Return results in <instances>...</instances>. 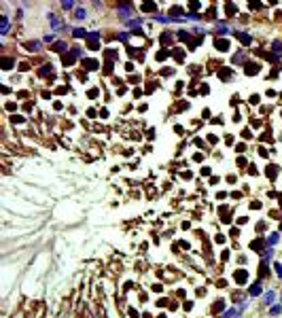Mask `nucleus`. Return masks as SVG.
Instances as JSON below:
<instances>
[{
	"label": "nucleus",
	"instance_id": "473e14b6",
	"mask_svg": "<svg viewBox=\"0 0 282 318\" xmlns=\"http://www.w3.org/2000/svg\"><path fill=\"white\" fill-rule=\"evenodd\" d=\"M104 72H106V74H110V72H112V64H106V68H104Z\"/></svg>",
	"mask_w": 282,
	"mask_h": 318
},
{
	"label": "nucleus",
	"instance_id": "c9c22d12",
	"mask_svg": "<svg viewBox=\"0 0 282 318\" xmlns=\"http://www.w3.org/2000/svg\"><path fill=\"white\" fill-rule=\"evenodd\" d=\"M89 98H98V89H91L89 91Z\"/></svg>",
	"mask_w": 282,
	"mask_h": 318
},
{
	"label": "nucleus",
	"instance_id": "cd10ccee",
	"mask_svg": "<svg viewBox=\"0 0 282 318\" xmlns=\"http://www.w3.org/2000/svg\"><path fill=\"white\" fill-rule=\"evenodd\" d=\"M236 314H240V312H236V310H229V312H227V314H225L223 318H231V316H236Z\"/></svg>",
	"mask_w": 282,
	"mask_h": 318
},
{
	"label": "nucleus",
	"instance_id": "bb28decb",
	"mask_svg": "<svg viewBox=\"0 0 282 318\" xmlns=\"http://www.w3.org/2000/svg\"><path fill=\"white\" fill-rule=\"evenodd\" d=\"M242 60H244V55H242V53H236V55H234V64L242 62Z\"/></svg>",
	"mask_w": 282,
	"mask_h": 318
},
{
	"label": "nucleus",
	"instance_id": "aec40b11",
	"mask_svg": "<svg viewBox=\"0 0 282 318\" xmlns=\"http://www.w3.org/2000/svg\"><path fill=\"white\" fill-rule=\"evenodd\" d=\"M0 32H2V34H7V32H9V19L4 17V15H2V30H0Z\"/></svg>",
	"mask_w": 282,
	"mask_h": 318
},
{
	"label": "nucleus",
	"instance_id": "e433bc0d",
	"mask_svg": "<svg viewBox=\"0 0 282 318\" xmlns=\"http://www.w3.org/2000/svg\"><path fill=\"white\" fill-rule=\"evenodd\" d=\"M250 104H259V95H252V98H250Z\"/></svg>",
	"mask_w": 282,
	"mask_h": 318
},
{
	"label": "nucleus",
	"instance_id": "dca6fc26",
	"mask_svg": "<svg viewBox=\"0 0 282 318\" xmlns=\"http://www.w3.org/2000/svg\"><path fill=\"white\" fill-rule=\"evenodd\" d=\"M74 17H77V19H85V17H87L85 9H77V11H74Z\"/></svg>",
	"mask_w": 282,
	"mask_h": 318
},
{
	"label": "nucleus",
	"instance_id": "412c9836",
	"mask_svg": "<svg viewBox=\"0 0 282 318\" xmlns=\"http://www.w3.org/2000/svg\"><path fill=\"white\" fill-rule=\"evenodd\" d=\"M250 246H252V248H257V252H263V242H259V240H257V242H252Z\"/></svg>",
	"mask_w": 282,
	"mask_h": 318
},
{
	"label": "nucleus",
	"instance_id": "4c0bfd02",
	"mask_svg": "<svg viewBox=\"0 0 282 318\" xmlns=\"http://www.w3.org/2000/svg\"><path fill=\"white\" fill-rule=\"evenodd\" d=\"M280 229H282V223H280Z\"/></svg>",
	"mask_w": 282,
	"mask_h": 318
},
{
	"label": "nucleus",
	"instance_id": "a878e982",
	"mask_svg": "<svg viewBox=\"0 0 282 318\" xmlns=\"http://www.w3.org/2000/svg\"><path fill=\"white\" fill-rule=\"evenodd\" d=\"M166 55H168V49H164V51H159V55H157V60H166Z\"/></svg>",
	"mask_w": 282,
	"mask_h": 318
},
{
	"label": "nucleus",
	"instance_id": "c85d7f7f",
	"mask_svg": "<svg viewBox=\"0 0 282 318\" xmlns=\"http://www.w3.org/2000/svg\"><path fill=\"white\" fill-rule=\"evenodd\" d=\"M276 274L282 278V263H276Z\"/></svg>",
	"mask_w": 282,
	"mask_h": 318
},
{
	"label": "nucleus",
	"instance_id": "f704fd0d",
	"mask_svg": "<svg viewBox=\"0 0 282 318\" xmlns=\"http://www.w3.org/2000/svg\"><path fill=\"white\" fill-rule=\"evenodd\" d=\"M172 13H174V15H180L182 9H180V7H174V9H172Z\"/></svg>",
	"mask_w": 282,
	"mask_h": 318
},
{
	"label": "nucleus",
	"instance_id": "ddd939ff",
	"mask_svg": "<svg viewBox=\"0 0 282 318\" xmlns=\"http://www.w3.org/2000/svg\"><path fill=\"white\" fill-rule=\"evenodd\" d=\"M72 34L77 36V38H83V36H85V38H87V32H85L83 28H74V32H72Z\"/></svg>",
	"mask_w": 282,
	"mask_h": 318
},
{
	"label": "nucleus",
	"instance_id": "f257e3e1",
	"mask_svg": "<svg viewBox=\"0 0 282 318\" xmlns=\"http://www.w3.org/2000/svg\"><path fill=\"white\" fill-rule=\"evenodd\" d=\"M77 55H81V49H74L72 53H64V55H62V64H64V66H72V62L77 60Z\"/></svg>",
	"mask_w": 282,
	"mask_h": 318
},
{
	"label": "nucleus",
	"instance_id": "2eb2a0df",
	"mask_svg": "<svg viewBox=\"0 0 282 318\" xmlns=\"http://www.w3.org/2000/svg\"><path fill=\"white\" fill-rule=\"evenodd\" d=\"M64 49H66V42H62V40H59V42H55V45H53V51H57V53H62Z\"/></svg>",
	"mask_w": 282,
	"mask_h": 318
},
{
	"label": "nucleus",
	"instance_id": "423d86ee",
	"mask_svg": "<svg viewBox=\"0 0 282 318\" xmlns=\"http://www.w3.org/2000/svg\"><path fill=\"white\" fill-rule=\"evenodd\" d=\"M119 13H121L123 19H127L129 15H132V7H127V4H121V7H119Z\"/></svg>",
	"mask_w": 282,
	"mask_h": 318
},
{
	"label": "nucleus",
	"instance_id": "393cba45",
	"mask_svg": "<svg viewBox=\"0 0 282 318\" xmlns=\"http://www.w3.org/2000/svg\"><path fill=\"white\" fill-rule=\"evenodd\" d=\"M216 30H219V34H227V32H229V28H227L225 24H223V26H219V28H216Z\"/></svg>",
	"mask_w": 282,
	"mask_h": 318
},
{
	"label": "nucleus",
	"instance_id": "20e7f679",
	"mask_svg": "<svg viewBox=\"0 0 282 318\" xmlns=\"http://www.w3.org/2000/svg\"><path fill=\"white\" fill-rule=\"evenodd\" d=\"M246 280H248V272H246V269H238V272H236V282L238 284H244Z\"/></svg>",
	"mask_w": 282,
	"mask_h": 318
},
{
	"label": "nucleus",
	"instance_id": "1a4fd4ad",
	"mask_svg": "<svg viewBox=\"0 0 282 318\" xmlns=\"http://www.w3.org/2000/svg\"><path fill=\"white\" fill-rule=\"evenodd\" d=\"M265 305H272V303H276V293L274 290H269V293H265V301H263Z\"/></svg>",
	"mask_w": 282,
	"mask_h": 318
},
{
	"label": "nucleus",
	"instance_id": "7c9ffc66",
	"mask_svg": "<svg viewBox=\"0 0 282 318\" xmlns=\"http://www.w3.org/2000/svg\"><path fill=\"white\" fill-rule=\"evenodd\" d=\"M144 11H155V4H142Z\"/></svg>",
	"mask_w": 282,
	"mask_h": 318
},
{
	"label": "nucleus",
	"instance_id": "7ed1b4c3",
	"mask_svg": "<svg viewBox=\"0 0 282 318\" xmlns=\"http://www.w3.org/2000/svg\"><path fill=\"white\" fill-rule=\"evenodd\" d=\"M259 70H261V64H257V62H250V64H246V68H244V72L248 74V77H252V74H257Z\"/></svg>",
	"mask_w": 282,
	"mask_h": 318
},
{
	"label": "nucleus",
	"instance_id": "9d476101",
	"mask_svg": "<svg viewBox=\"0 0 282 318\" xmlns=\"http://www.w3.org/2000/svg\"><path fill=\"white\" fill-rule=\"evenodd\" d=\"M238 38H240V42H242L244 47L250 45V36H248V34H242V32H238Z\"/></svg>",
	"mask_w": 282,
	"mask_h": 318
},
{
	"label": "nucleus",
	"instance_id": "2f4dec72",
	"mask_svg": "<svg viewBox=\"0 0 282 318\" xmlns=\"http://www.w3.org/2000/svg\"><path fill=\"white\" fill-rule=\"evenodd\" d=\"M272 314H274V316L280 314V305H274V308H272Z\"/></svg>",
	"mask_w": 282,
	"mask_h": 318
},
{
	"label": "nucleus",
	"instance_id": "4468645a",
	"mask_svg": "<svg viewBox=\"0 0 282 318\" xmlns=\"http://www.w3.org/2000/svg\"><path fill=\"white\" fill-rule=\"evenodd\" d=\"M38 47H40V42L34 40V42H28V45H26V49H28V51H38Z\"/></svg>",
	"mask_w": 282,
	"mask_h": 318
},
{
	"label": "nucleus",
	"instance_id": "6e6552de",
	"mask_svg": "<svg viewBox=\"0 0 282 318\" xmlns=\"http://www.w3.org/2000/svg\"><path fill=\"white\" fill-rule=\"evenodd\" d=\"M49 21H51V26H53V30H59L62 28V21H59L53 13H49Z\"/></svg>",
	"mask_w": 282,
	"mask_h": 318
},
{
	"label": "nucleus",
	"instance_id": "58836bf2",
	"mask_svg": "<svg viewBox=\"0 0 282 318\" xmlns=\"http://www.w3.org/2000/svg\"><path fill=\"white\" fill-rule=\"evenodd\" d=\"M280 199H282V195H280ZM280 204H282V202H280Z\"/></svg>",
	"mask_w": 282,
	"mask_h": 318
},
{
	"label": "nucleus",
	"instance_id": "f8f14e48",
	"mask_svg": "<svg viewBox=\"0 0 282 318\" xmlns=\"http://www.w3.org/2000/svg\"><path fill=\"white\" fill-rule=\"evenodd\" d=\"M83 64H85V68H87V70H96V68H98V62H96V60H85Z\"/></svg>",
	"mask_w": 282,
	"mask_h": 318
},
{
	"label": "nucleus",
	"instance_id": "b1692460",
	"mask_svg": "<svg viewBox=\"0 0 282 318\" xmlns=\"http://www.w3.org/2000/svg\"><path fill=\"white\" fill-rule=\"evenodd\" d=\"M272 49H274V51H282V42H280V40H274Z\"/></svg>",
	"mask_w": 282,
	"mask_h": 318
},
{
	"label": "nucleus",
	"instance_id": "4be33fe9",
	"mask_svg": "<svg viewBox=\"0 0 282 318\" xmlns=\"http://www.w3.org/2000/svg\"><path fill=\"white\" fill-rule=\"evenodd\" d=\"M276 242H278V233H272V235L267 238V244H269V246H274Z\"/></svg>",
	"mask_w": 282,
	"mask_h": 318
},
{
	"label": "nucleus",
	"instance_id": "6ab92c4d",
	"mask_svg": "<svg viewBox=\"0 0 282 318\" xmlns=\"http://www.w3.org/2000/svg\"><path fill=\"white\" fill-rule=\"evenodd\" d=\"M225 9H227V15H236V11H238V9H236V4H231V2H229V4H225Z\"/></svg>",
	"mask_w": 282,
	"mask_h": 318
},
{
	"label": "nucleus",
	"instance_id": "39448f33",
	"mask_svg": "<svg viewBox=\"0 0 282 318\" xmlns=\"http://www.w3.org/2000/svg\"><path fill=\"white\" fill-rule=\"evenodd\" d=\"M214 47H216L219 51H227V49H229V42H227L225 38H216V40H214Z\"/></svg>",
	"mask_w": 282,
	"mask_h": 318
},
{
	"label": "nucleus",
	"instance_id": "c756f323",
	"mask_svg": "<svg viewBox=\"0 0 282 318\" xmlns=\"http://www.w3.org/2000/svg\"><path fill=\"white\" fill-rule=\"evenodd\" d=\"M62 7H64V9H66V11H70V9H72V7H74V2H62Z\"/></svg>",
	"mask_w": 282,
	"mask_h": 318
},
{
	"label": "nucleus",
	"instance_id": "f03ea898",
	"mask_svg": "<svg viewBox=\"0 0 282 318\" xmlns=\"http://www.w3.org/2000/svg\"><path fill=\"white\" fill-rule=\"evenodd\" d=\"M98 38H100V32H89L87 34V47L89 49H100V45H98Z\"/></svg>",
	"mask_w": 282,
	"mask_h": 318
},
{
	"label": "nucleus",
	"instance_id": "0eeeda50",
	"mask_svg": "<svg viewBox=\"0 0 282 318\" xmlns=\"http://www.w3.org/2000/svg\"><path fill=\"white\" fill-rule=\"evenodd\" d=\"M231 74H234V72H231L229 68H221V70H219V79H223V81H229Z\"/></svg>",
	"mask_w": 282,
	"mask_h": 318
},
{
	"label": "nucleus",
	"instance_id": "f3484780",
	"mask_svg": "<svg viewBox=\"0 0 282 318\" xmlns=\"http://www.w3.org/2000/svg\"><path fill=\"white\" fill-rule=\"evenodd\" d=\"M276 174H278V165H269V168H267V176H269V178H274Z\"/></svg>",
	"mask_w": 282,
	"mask_h": 318
},
{
	"label": "nucleus",
	"instance_id": "72a5a7b5",
	"mask_svg": "<svg viewBox=\"0 0 282 318\" xmlns=\"http://www.w3.org/2000/svg\"><path fill=\"white\" fill-rule=\"evenodd\" d=\"M236 151H238V153H244V151H246V147H244V144H238Z\"/></svg>",
	"mask_w": 282,
	"mask_h": 318
},
{
	"label": "nucleus",
	"instance_id": "9b49d317",
	"mask_svg": "<svg viewBox=\"0 0 282 318\" xmlns=\"http://www.w3.org/2000/svg\"><path fill=\"white\" fill-rule=\"evenodd\" d=\"M250 295H252V297H257V295H261V284H259V282H254L252 286H250Z\"/></svg>",
	"mask_w": 282,
	"mask_h": 318
},
{
	"label": "nucleus",
	"instance_id": "a211bd4d",
	"mask_svg": "<svg viewBox=\"0 0 282 318\" xmlns=\"http://www.w3.org/2000/svg\"><path fill=\"white\" fill-rule=\"evenodd\" d=\"M2 68H4V70L13 68V60H11V57H4V60H2Z\"/></svg>",
	"mask_w": 282,
	"mask_h": 318
},
{
	"label": "nucleus",
	"instance_id": "5701e85b",
	"mask_svg": "<svg viewBox=\"0 0 282 318\" xmlns=\"http://www.w3.org/2000/svg\"><path fill=\"white\" fill-rule=\"evenodd\" d=\"M49 72H53V68H51V66H45V68H40L38 74H40V77H45V74H49Z\"/></svg>",
	"mask_w": 282,
	"mask_h": 318
}]
</instances>
